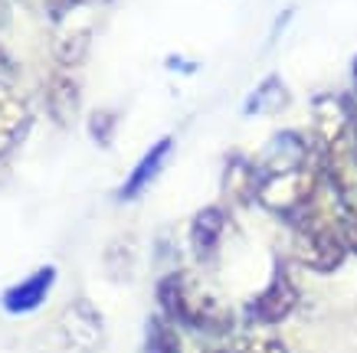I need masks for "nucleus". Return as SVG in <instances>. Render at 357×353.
Listing matches in <instances>:
<instances>
[{
	"instance_id": "1",
	"label": "nucleus",
	"mask_w": 357,
	"mask_h": 353,
	"mask_svg": "<svg viewBox=\"0 0 357 353\" xmlns=\"http://www.w3.org/2000/svg\"><path fill=\"white\" fill-rule=\"evenodd\" d=\"M154 295L164 317L184 331L204 334V337H227L236 324V314L229 311L227 301L184 268L161 275Z\"/></svg>"
},
{
	"instance_id": "2",
	"label": "nucleus",
	"mask_w": 357,
	"mask_h": 353,
	"mask_svg": "<svg viewBox=\"0 0 357 353\" xmlns=\"http://www.w3.org/2000/svg\"><path fill=\"white\" fill-rule=\"evenodd\" d=\"M289 229H292V256L298 265L328 275L347 258V246L335 223V203L331 210H325L321 200L312 203L305 213L289 219Z\"/></svg>"
},
{
	"instance_id": "3",
	"label": "nucleus",
	"mask_w": 357,
	"mask_h": 353,
	"mask_svg": "<svg viewBox=\"0 0 357 353\" xmlns=\"http://www.w3.org/2000/svg\"><path fill=\"white\" fill-rule=\"evenodd\" d=\"M325 187H328L325 171H321V161L314 157V161L302 164V167H292V171L262 173L256 203L289 223V219H295L298 213H305L312 203H318Z\"/></svg>"
},
{
	"instance_id": "4",
	"label": "nucleus",
	"mask_w": 357,
	"mask_h": 353,
	"mask_svg": "<svg viewBox=\"0 0 357 353\" xmlns=\"http://www.w3.org/2000/svg\"><path fill=\"white\" fill-rule=\"evenodd\" d=\"M298 301H302V291L292 279V268H289V262L279 258L275 268H272V279L266 281V288L246 301L243 317H246L249 327H275L285 317H292Z\"/></svg>"
},
{
	"instance_id": "5",
	"label": "nucleus",
	"mask_w": 357,
	"mask_h": 353,
	"mask_svg": "<svg viewBox=\"0 0 357 353\" xmlns=\"http://www.w3.org/2000/svg\"><path fill=\"white\" fill-rule=\"evenodd\" d=\"M33 128V108L26 102L17 79H13L10 65L0 59V161L10 157L13 150L23 144V138Z\"/></svg>"
},
{
	"instance_id": "6",
	"label": "nucleus",
	"mask_w": 357,
	"mask_h": 353,
	"mask_svg": "<svg viewBox=\"0 0 357 353\" xmlns=\"http://www.w3.org/2000/svg\"><path fill=\"white\" fill-rule=\"evenodd\" d=\"M59 337L69 353H96L105 343V321L86 298L69 301L59 314Z\"/></svg>"
},
{
	"instance_id": "7",
	"label": "nucleus",
	"mask_w": 357,
	"mask_h": 353,
	"mask_svg": "<svg viewBox=\"0 0 357 353\" xmlns=\"http://www.w3.org/2000/svg\"><path fill=\"white\" fill-rule=\"evenodd\" d=\"M229 226L233 223H229L227 206H204V210L190 219V233H187V239H190V256H194V262L210 265V262L220 256Z\"/></svg>"
},
{
	"instance_id": "8",
	"label": "nucleus",
	"mask_w": 357,
	"mask_h": 353,
	"mask_svg": "<svg viewBox=\"0 0 357 353\" xmlns=\"http://www.w3.org/2000/svg\"><path fill=\"white\" fill-rule=\"evenodd\" d=\"M56 275H59V272H56V265H40L36 272H30L26 279H20L17 285H10V288L0 295L3 311H7V314H13V317L40 311L46 304V298H50V291H53Z\"/></svg>"
},
{
	"instance_id": "9",
	"label": "nucleus",
	"mask_w": 357,
	"mask_h": 353,
	"mask_svg": "<svg viewBox=\"0 0 357 353\" xmlns=\"http://www.w3.org/2000/svg\"><path fill=\"white\" fill-rule=\"evenodd\" d=\"M318 150H314V141L298 134V131H279L272 134L266 150L259 154V171L262 173H275V171H292V167H302V164L314 161Z\"/></svg>"
},
{
	"instance_id": "10",
	"label": "nucleus",
	"mask_w": 357,
	"mask_h": 353,
	"mask_svg": "<svg viewBox=\"0 0 357 353\" xmlns=\"http://www.w3.org/2000/svg\"><path fill=\"white\" fill-rule=\"evenodd\" d=\"M259 183H262L259 164L246 157V154H229L227 164H223V177H220L223 200L236 206H252L256 196H259Z\"/></svg>"
},
{
	"instance_id": "11",
	"label": "nucleus",
	"mask_w": 357,
	"mask_h": 353,
	"mask_svg": "<svg viewBox=\"0 0 357 353\" xmlns=\"http://www.w3.org/2000/svg\"><path fill=\"white\" fill-rule=\"evenodd\" d=\"M171 150H174V138L167 134V138L154 141L151 148L141 154V161L131 167V173L125 177V183L119 187V200H121V203L138 200L141 193H144L154 180H158V173L164 171V164H167V157H171Z\"/></svg>"
},
{
	"instance_id": "12",
	"label": "nucleus",
	"mask_w": 357,
	"mask_h": 353,
	"mask_svg": "<svg viewBox=\"0 0 357 353\" xmlns=\"http://www.w3.org/2000/svg\"><path fill=\"white\" fill-rule=\"evenodd\" d=\"M79 95H82V92H79V82H76V75H73V69L59 65V69L50 72V79H46V108H50V115H53L63 128H69V125L76 121Z\"/></svg>"
},
{
	"instance_id": "13",
	"label": "nucleus",
	"mask_w": 357,
	"mask_h": 353,
	"mask_svg": "<svg viewBox=\"0 0 357 353\" xmlns=\"http://www.w3.org/2000/svg\"><path fill=\"white\" fill-rule=\"evenodd\" d=\"M289 105V88L279 75H266L243 102V115H275Z\"/></svg>"
},
{
	"instance_id": "14",
	"label": "nucleus",
	"mask_w": 357,
	"mask_h": 353,
	"mask_svg": "<svg viewBox=\"0 0 357 353\" xmlns=\"http://www.w3.org/2000/svg\"><path fill=\"white\" fill-rule=\"evenodd\" d=\"M89 43H92V26H63V33L56 36V63L66 65V69H76L89 53Z\"/></svg>"
},
{
	"instance_id": "15",
	"label": "nucleus",
	"mask_w": 357,
	"mask_h": 353,
	"mask_svg": "<svg viewBox=\"0 0 357 353\" xmlns=\"http://www.w3.org/2000/svg\"><path fill=\"white\" fill-rule=\"evenodd\" d=\"M144 350L148 353H184L181 350V337H177V324H171L164 314H154L144 331Z\"/></svg>"
},
{
	"instance_id": "16",
	"label": "nucleus",
	"mask_w": 357,
	"mask_h": 353,
	"mask_svg": "<svg viewBox=\"0 0 357 353\" xmlns=\"http://www.w3.org/2000/svg\"><path fill=\"white\" fill-rule=\"evenodd\" d=\"M135 262H138V256H135V239H131V235L112 239L109 249H105V265H109L112 275L119 281H128V275L135 272Z\"/></svg>"
},
{
	"instance_id": "17",
	"label": "nucleus",
	"mask_w": 357,
	"mask_h": 353,
	"mask_svg": "<svg viewBox=\"0 0 357 353\" xmlns=\"http://www.w3.org/2000/svg\"><path fill=\"white\" fill-rule=\"evenodd\" d=\"M233 353H289V347L269 331H246L236 337Z\"/></svg>"
},
{
	"instance_id": "18",
	"label": "nucleus",
	"mask_w": 357,
	"mask_h": 353,
	"mask_svg": "<svg viewBox=\"0 0 357 353\" xmlns=\"http://www.w3.org/2000/svg\"><path fill=\"white\" fill-rule=\"evenodd\" d=\"M89 134H92V141L98 148H109L112 138H115V115L105 111V108H96L89 115Z\"/></svg>"
},
{
	"instance_id": "19",
	"label": "nucleus",
	"mask_w": 357,
	"mask_h": 353,
	"mask_svg": "<svg viewBox=\"0 0 357 353\" xmlns=\"http://www.w3.org/2000/svg\"><path fill=\"white\" fill-rule=\"evenodd\" d=\"M335 223H337V233H341V239H344L347 252H354V256H357V216L337 213V210H335Z\"/></svg>"
},
{
	"instance_id": "20",
	"label": "nucleus",
	"mask_w": 357,
	"mask_h": 353,
	"mask_svg": "<svg viewBox=\"0 0 357 353\" xmlns=\"http://www.w3.org/2000/svg\"><path fill=\"white\" fill-rule=\"evenodd\" d=\"M351 86H354V102H357V56H354V63H351Z\"/></svg>"
},
{
	"instance_id": "21",
	"label": "nucleus",
	"mask_w": 357,
	"mask_h": 353,
	"mask_svg": "<svg viewBox=\"0 0 357 353\" xmlns=\"http://www.w3.org/2000/svg\"><path fill=\"white\" fill-rule=\"evenodd\" d=\"M204 353H233V350H220V347H213V350H204Z\"/></svg>"
},
{
	"instance_id": "22",
	"label": "nucleus",
	"mask_w": 357,
	"mask_h": 353,
	"mask_svg": "<svg viewBox=\"0 0 357 353\" xmlns=\"http://www.w3.org/2000/svg\"><path fill=\"white\" fill-rule=\"evenodd\" d=\"M0 13H3V0H0Z\"/></svg>"
}]
</instances>
